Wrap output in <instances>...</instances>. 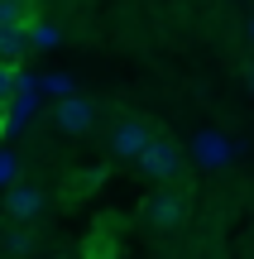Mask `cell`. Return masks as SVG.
<instances>
[{
	"label": "cell",
	"instance_id": "obj_13",
	"mask_svg": "<svg viewBox=\"0 0 254 259\" xmlns=\"http://www.w3.org/2000/svg\"><path fill=\"white\" fill-rule=\"evenodd\" d=\"M48 92H53V96H72V82H67V77H48Z\"/></svg>",
	"mask_w": 254,
	"mask_h": 259
},
{
	"label": "cell",
	"instance_id": "obj_5",
	"mask_svg": "<svg viewBox=\"0 0 254 259\" xmlns=\"http://www.w3.org/2000/svg\"><path fill=\"white\" fill-rule=\"evenodd\" d=\"M149 144H154V135H149V125H144V120H120V125H115V135H111V149L120 158H139Z\"/></svg>",
	"mask_w": 254,
	"mask_h": 259
},
{
	"label": "cell",
	"instance_id": "obj_8",
	"mask_svg": "<svg viewBox=\"0 0 254 259\" xmlns=\"http://www.w3.org/2000/svg\"><path fill=\"white\" fill-rule=\"evenodd\" d=\"M197 158L216 168V163H226V158H230V149H226V139H221V135H197Z\"/></svg>",
	"mask_w": 254,
	"mask_h": 259
},
{
	"label": "cell",
	"instance_id": "obj_2",
	"mask_svg": "<svg viewBox=\"0 0 254 259\" xmlns=\"http://www.w3.org/2000/svg\"><path fill=\"white\" fill-rule=\"evenodd\" d=\"M43 206H48V192L43 187H34V183H15V187H5V211H10V221H34V216H43Z\"/></svg>",
	"mask_w": 254,
	"mask_h": 259
},
{
	"label": "cell",
	"instance_id": "obj_9",
	"mask_svg": "<svg viewBox=\"0 0 254 259\" xmlns=\"http://www.w3.org/2000/svg\"><path fill=\"white\" fill-rule=\"evenodd\" d=\"M29 250H34V235H29L24 226H15V231L5 235V254H15V259H19V254H29Z\"/></svg>",
	"mask_w": 254,
	"mask_h": 259
},
{
	"label": "cell",
	"instance_id": "obj_11",
	"mask_svg": "<svg viewBox=\"0 0 254 259\" xmlns=\"http://www.w3.org/2000/svg\"><path fill=\"white\" fill-rule=\"evenodd\" d=\"M15 82H19V72L10 63H0V111L10 106V96H15Z\"/></svg>",
	"mask_w": 254,
	"mask_h": 259
},
{
	"label": "cell",
	"instance_id": "obj_12",
	"mask_svg": "<svg viewBox=\"0 0 254 259\" xmlns=\"http://www.w3.org/2000/svg\"><path fill=\"white\" fill-rule=\"evenodd\" d=\"M15 173H19L15 154H0V187H15Z\"/></svg>",
	"mask_w": 254,
	"mask_h": 259
},
{
	"label": "cell",
	"instance_id": "obj_3",
	"mask_svg": "<svg viewBox=\"0 0 254 259\" xmlns=\"http://www.w3.org/2000/svg\"><path fill=\"white\" fill-rule=\"evenodd\" d=\"M139 168H144V178H154V183H173V178H178V149L154 135V144L139 154Z\"/></svg>",
	"mask_w": 254,
	"mask_h": 259
},
{
	"label": "cell",
	"instance_id": "obj_6",
	"mask_svg": "<svg viewBox=\"0 0 254 259\" xmlns=\"http://www.w3.org/2000/svg\"><path fill=\"white\" fill-rule=\"evenodd\" d=\"M24 48H29V29H0V63L15 67L24 58Z\"/></svg>",
	"mask_w": 254,
	"mask_h": 259
},
{
	"label": "cell",
	"instance_id": "obj_10",
	"mask_svg": "<svg viewBox=\"0 0 254 259\" xmlns=\"http://www.w3.org/2000/svg\"><path fill=\"white\" fill-rule=\"evenodd\" d=\"M53 44H58V29L34 19V24H29V48H53Z\"/></svg>",
	"mask_w": 254,
	"mask_h": 259
},
{
	"label": "cell",
	"instance_id": "obj_7",
	"mask_svg": "<svg viewBox=\"0 0 254 259\" xmlns=\"http://www.w3.org/2000/svg\"><path fill=\"white\" fill-rule=\"evenodd\" d=\"M29 0H0V29H29Z\"/></svg>",
	"mask_w": 254,
	"mask_h": 259
},
{
	"label": "cell",
	"instance_id": "obj_4",
	"mask_svg": "<svg viewBox=\"0 0 254 259\" xmlns=\"http://www.w3.org/2000/svg\"><path fill=\"white\" fill-rule=\"evenodd\" d=\"M53 120H58L63 135H86V130L96 125V106L86 101V96H63L58 111H53Z\"/></svg>",
	"mask_w": 254,
	"mask_h": 259
},
{
	"label": "cell",
	"instance_id": "obj_1",
	"mask_svg": "<svg viewBox=\"0 0 254 259\" xmlns=\"http://www.w3.org/2000/svg\"><path fill=\"white\" fill-rule=\"evenodd\" d=\"M144 216H149L159 231H178V226L187 221V197L173 192V187H159V192L144 202Z\"/></svg>",
	"mask_w": 254,
	"mask_h": 259
}]
</instances>
